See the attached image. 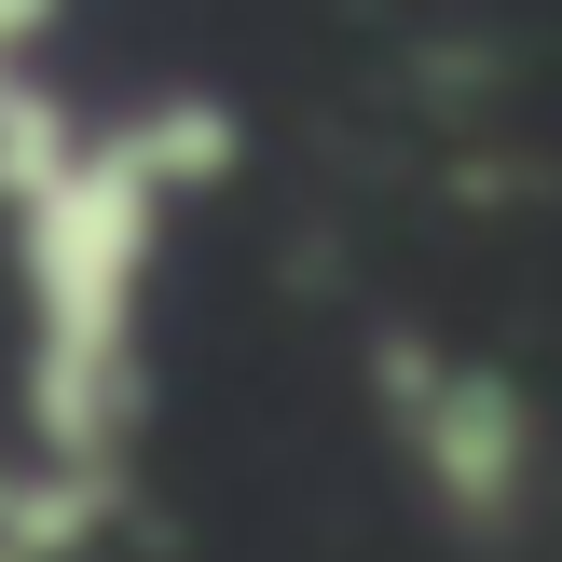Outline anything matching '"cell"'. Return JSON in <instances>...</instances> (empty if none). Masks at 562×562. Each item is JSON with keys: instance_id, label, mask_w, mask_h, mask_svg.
Returning <instances> with one entry per match:
<instances>
[{"instance_id": "cell-4", "label": "cell", "mask_w": 562, "mask_h": 562, "mask_svg": "<svg viewBox=\"0 0 562 562\" xmlns=\"http://www.w3.org/2000/svg\"><path fill=\"white\" fill-rule=\"evenodd\" d=\"M110 494H124V481H97V467L0 453V562H69V549L110 521Z\"/></svg>"}, {"instance_id": "cell-3", "label": "cell", "mask_w": 562, "mask_h": 562, "mask_svg": "<svg viewBox=\"0 0 562 562\" xmlns=\"http://www.w3.org/2000/svg\"><path fill=\"white\" fill-rule=\"evenodd\" d=\"M82 137H97V110H69L42 55H14V42H0V220H27V206H42V192L82 165Z\"/></svg>"}, {"instance_id": "cell-2", "label": "cell", "mask_w": 562, "mask_h": 562, "mask_svg": "<svg viewBox=\"0 0 562 562\" xmlns=\"http://www.w3.org/2000/svg\"><path fill=\"white\" fill-rule=\"evenodd\" d=\"M384 412H398V453H412V481H426L439 521L494 536V521L521 508V481H536V412H521V384L494 371V357L384 344Z\"/></svg>"}, {"instance_id": "cell-1", "label": "cell", "mask_w": 562, "mask_h": 562, "mask_svg": "<svg viewBox=\"0 0 562 562\" xmlns=\"http://www.w3.org/2000/svg\"><path fill=\"white\" fill-rule=\"evenodd\" d=\"M234 110L220 97H151V110H110L82 137V165L14 220V289H27V453L55 467H97L124 481V439H137V344H151V261H165V220L179 192L234 179Z\"/></svg>"}]
</instances>
